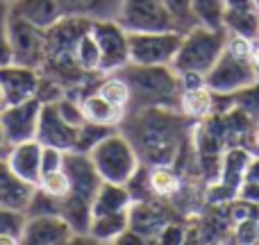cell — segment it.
Listing matches in <instances>:
<instances>
[{
  "mask_svg": "<svg viewBox=\"0 0 259 245\" xmlns=\"http://www.w3.org/2000/svg\"><path fill=\"white\" fill-rule=\"evenodd\" d=\"M96 91H98L105 100H109L114 107L127 112L132 93H130V84L125 82V77H123L121 73L103 75V77H100V82H98V86H96Z\"/></svg>",
  "mask_w": 259,
  "mask_h": 245,
  "instance_id": "cell-27",
  "label": "cell"
},
{
  "mask_svg": "<svg viewBox=\"0 0 259 245\" xmlns=\"http://www.w3.org/2000/svg\"><path fill=\"white\" fill-rule=\"evenodd\" d=\"M252 5H255V7L259 9V0H252Z\"/></svg>",
  "mask_w": 259,
  "mask_h": 245,
  "instance_id": "cell-45",
  "label": "cell"
},
{
  "mask_svg": "<svg viewBox=\"0 0 259 245\" xmlns=\"http://www.w3.org/2000/svg\"><path fill=\"white\" fill-rule=\"evenodd\" d=\"M64 170H66L68 179H71L73 195H77L94 205V198H96V193H98L100 184H103V177L98 175L91 157L84 155V152L68 150L66 155H64Z\"/></svg>",
  "mask_w": 259,
  "mask_h": 245,
  "instance_id": "cell-12",
  "label": "cell"
},
{
  "mask_svg": "<svg viewBox=\"0 0 259 245\" xmlns=\"http://www.w3.org/2000/svg\"><path fill=\"white\" fill-rule=\"evenodd\" d=\"M89 157L103 182L127 184L134 177V173L141 168V159H139L132 141L121 129L109 132L98 145L91 148Z\"/></svg>",
  "mask_w": 259,
  "mask_h": 245,
  "instance_id": "cell-4",
  "label": "cell"
},
{
  "mask_svg": "<svg viewBox=\"0 0 259 245\" xmlns=\"http://www.w3.org/2000/svg\"><path fill=\"white\" fill-rule=\"evenodd\" d=\"M9 141H7V136H5V132H3V127H0V159H5L7 157V152H9Z\"/></svg>",
  "mask_w": 259,
  "mask_h": 245,
  "instance_id": "cell-41",
  "label": "cell"
},
{
  "mask_svg": "<svg viewBox=\"0 0 259 245\" xmlns=\"http://www.w3.org/2000/svg\"><path fill=\"white\" fill-rule=\"evenodd\" d=\"M250 62L255 64L257 73H259V36L257 39H252V50H250Z\"/></svg>",
  "mask_w": 259,
  "mask_h": 245,
  "instance_id": "cell-40",
  "label": "cell"
},
{
  "mask_svg": "<svg viewBox=\"0 0 259 245\" xmlns=\"http://www.w3.org/2000/svg\"><path fill=\"white\" fill-rule=\"evenodd\" d=\"M178 109L193 123H202L214 114V93L207 89V84L196 86V89H184L180 93Z\"/></svg>",
  "mask_w": 259,
  "mask_h": 245,
  "instance_id": "cell-25",
  "label": "cell"
},
{
  "mask_svg": "<svg viewBox=\"0 0 259 245\" xmlns=\"http://www.w3.org/2000/svg\"><path fill=\"white\" fill-rule=\"evenodd\" d=\"M64 155H66V152L59 150V148L44 145V152H41V173L64 168Z\"/></svg>",
  "mask_w": 259,
  "mask_h": 245,
  "instance_id": "cell-37",
  "label": "cell"
},
{
  "mask_svg": "<svg viewBox=\"0 0 259 245\" xmlns=\"http://www.w3.org/2000/svg\"><path fill=\"white\" fill-rule=\"evenodd\" d=\"M234 107L241 109L252 121H259V82L234 95Z\"/></svg>",
  "mask_w": 259,
  "mask_h": 245,
  "instance_id": "cell-34",
  "label": "cell"
},
{
  "mask_svg": "<svg viewBox=\"0 0 259 245\" xmlns=\"http://www.w3.org/2000/svg\"><path fill=\"white\" fill-rule=\"evenodd\" d=\"M225 9H228L225 0H191V14L196 25L211 27V30L223 27Z\"/></svg>",
  "mask_w": 259,
  "mask_h": 245,
  "instance_id": "cell-28",
  "label": "cell"
},
{
  "mask_svg": "<svg viewBox=\"0 0 259 245\" xmlns=\"http://www.w3.org/2000/svg\"><path fill=\"white\" fill-rule=\"evenodd\" d=\"M80 107L84 114L87 123H96V125H107V127H118L125 118V112L118 107H114L109 100H105L98 91H89L87 95L80 98Z\"/></svg>",
  "mask_w": 259,
  "mask_h": 245,
  "instance_id": "cell-21",
  "label": "cell"
},
{
  "mask_svg": "<svg viewBox=\"0 0 259 245\" xmlns=\"http://www.w3.org/2000/svg\"><path fill=\"white\" fill-rule=\"evenodd\" d=\"M5 109V98H3V89H0V112Z\"/></svg>",
  "mask_w": 259,
  "mask_h": 245,
  "instance_id": "cell-43",
  "label": "cell"
},
{
  "mask_svg": "<svg viewBox=\"0 0 259 245\" xmlns=\"http://www.w3.org/2000/svg\"><path fill=\"white\" fill-rule=\"evenodd\" d=\"M157 198H148V200H134L130 207V229L137 234L139 238L148 241V238H159L161 232L170 225V218L166 214L164 207L157 205Z\"/></svg>",
  "mask_w": 259,
  "mask_h": 245,
  "instance_id": "cell-15",
  "label": "cell"
},
{
  "mask_svg": "<svg viewBox=\"0 0 259 245\" xmlns=\"http://www.w3.org/2000/svg\"><path fill=\"white\" fill-rule=\"evenodd\" d=\"M34 184L25 182L9 168L7 159H0V207L25 211L34 193Z\"/></svg>",
  "mask_w": 259,
  "mask_h": 245,
  "instance_id": "cell-17",
  "label": "cell"
},
{
  "mask_svg": "<svg viewBox=\"0 0 259 245\" xmlns=\"http://www.w3.org/2000/svg\"><path fill=\"white\" fill-rule=\"evenodd\" d=\"M27 214L9 207H0V245H18Z\"/></svg>",
  "mask_w": 259,
  "mask_h": 245,
  "instance_id": "cell-29",
  "label": "cell"
},
{
  "mask_svg": "<svg viewBox=\"0 0 259 245\" xmlns=\"http://www.w3.org/2000/svg\"><path fill=\"white\" fill-rule=\"evenodd\" d=\"M243 182H250V184H259V155H252L250 161H248V168H246V179Z\"/></svg>",
  "mask_w": 259,
  "mask_h": 245,
  "instance_id": "cell-39",
  "label": "cell"
},
{
  "mask_svg": "<svg viewBox=\"0 0 259 245\" xmlns=\"http://www.w3.org/2000/svg\"><path fill=\"white\" fill-rule=\"evenodd\" d=\"M41 152H44V145L36 138H30V141L14 143L5 159L18 177H23L25 182L36 186V182L41 177Z\"/></svg>",
  "mask_w": 259,
  "mask_h": 245,
  "instance_id": "cell-16",
  "label": "cell"
},
{
  "mask_svg": "<svg viewBox=\"0 0 259 245\" xmlns=\"http://www.w3.org/2000/svg\"><path fill=\"white\" fill-rule=\"evenodd\" d=\"M75 232L59 214L27 216L21 234V243L25 245H66L73 243Z\"/></svg>",
  "mask_w": 259,
  "mask_h": 245,
  "instance_id": "cell-11",
  "label": "cell"
},
{
  "mask_svg": "<svg viewBox=\"0 0 259 245\" xmlns=\"http://www.w3.org/2000/svg\"><path fill=\"white\" fill-rule=\"evenodd\" d=\"M116 23L127 34L178 30L173 16H170V12L166 9V5L161 0H121Z\"/></svg>",
  "mask_w": 259,
  "mask_h": 245,
  "instance_id": "cell-7",
  "label": "cell"
},
{
  "mask_svg": "<svg viewBox=\"0 0 259 245\" xmlns=\"http://www.w3.org/2000/svg\"><path fill=\"white\" fill-rule=\"evenodd\" d=\"M191 125L193 121H189L180 109L143 107L127 109L118 129L132 141L143 166H175L184 152L187 134Z\"/></svg>",
  "mask_w": 259,
  "mask_h": 245,
  "instance_id": "cell-1",
  "label": "cell"
},
{
  "mask_svg": "<svg viewBox=\"0 0 259 245\" xmlns=\"http://www.w3.org/2000/svg\"><path fill=\"white\" fill-rule=\"evenodd\" d=\"M91 27V25H89ZM73 59L75 64L87 73H98V64H100V50L98 43H96L91 30H87L84 34L77 39L75 48H73Z\"/></svg>",
  "mask_w": 259,
  "mask_h": 245,
  "instance_id": "cell-30",
  "label": "cell"
},
{
  "mask_svg": "<svg viewBox=\"0 0 259 245\" xmlns=\"http://www.w3.org/2000/svg\"><path fill=\"white\" fill-rule=\"evenodd\" d=\"M223 27L230 34H239L246 39H257L259 36V9L255 5H241V7H228L225 9Z\"/></svg>",
  "mask_w": 259,
  "mask_h": 245,
  "instance_id": "cell-26",
  "label": "cell"
},
{
  "mask_svg": "<svg viewBox=\"0 0 259 245\" xmlns=\"http://www.w3.org/2000/svg\"><path fill=\"white\" fill-rule=\"evenodd\" d=\"M234 241H239V243H257L259 241V216L257 214L239 220L237 227H234Z\"/></svg>",
  "mask_w": 259,
  "mask_h": 245,
  "instance_id": "cell-36",
  "label": "cell"
},
{
  "mask_svg": "<svg viewBox=\"0 0 259 245\" xmlns=\"http://www.w3.org/2000/svg\"><path fill=\"white\" fill-rule=\"evenodd\" d=\"M225 43H228V30L219 27H202L193 25L191 30H187L180 41L178 55L173 59V68L178 73H200L207 75L209 68L219 62V57L223 55Z\"/></svg>",
  "mask_w": 259,
  "mask_h": 245,
  "instance_id": "cell-3",
  "label": "cell"
},
{
  "mask_svg": "<svg viewBox=\"0 0 259 245\" xmlns=\"http://www.w3.org/2000/svg\"><path fill=\"white\" fill-rule=\"evenodd\" d=\"M12 12L34 23L41 30H48L66 16L62 0H16L12 5Z\"/></svg>",
  "mask_w": 259,
  "mask_h": 245,
  "instance_id": "cell-18",
  "label": "cell"
},
{
  "mask_svg": "<svg viewBox=\"0 0 259 245\" xmlns=\"http://www.w3.org/2000/svg\"><path fill=\"white\" fill-rule=\"evenodd\" d=\"M9 45L12 62L39 71L46 62V30L25 21L18 14H9Z\"/></svg>",
  "mask_w": 259,
  "mask_h": 245,
  "instance_id": "cell-8",
  "label": "cell"
},
{
  "mask_svg": "<svg viewBox=\"0 0 259 245\" xmlns=\"http://www.w3.org/2000/svg\"><path fill=\"white\" fill-rule=\"evenodd\" d=\"M41 82V73L36 68L21 66V64H5L0 66V89H3L5 105H16L23 100L36 98Z\"/></svg>",
  "mask_w": 259,
  "mask_h": 245,
  "instance_id": "cell-13",
  "label": "cell"
},
{
  "mask_svg": "<svg viewBox=\"0 0 259 245\" xmlns=\"http://www.w3.org/2000/svg\"><path fill=\"white\" fill-rule=\"evenodd\" d=\"M114 129H118V127H107V125H96V123H84V125H80L73 150L89 155L91 148L98 145V143L103 141V138L107 136L109 132H114Z\"/></svg>",
  "mask_w": 259,
  "mask_h": 245,
  "instance_id": "cell-32",
  "label": "cell"
},
{
  "mask_svg": "<svg viewBox=\"0 0 259 245\" xmlns=\"http://www.w3.org/2000/svg\"><path fill=\"white\" fill-rule=\"evenodd\" d=\"M161 3H164L166 9L170 12V16H173L180 32H187L196 25L193 14H191V0H161Z\"/></svg>",
  "mask_w": 259,
  "mask_h": 245,
  "instance_id": "cell-33",
  "label": "cell"
},
{
  "mask_svg": "<svg viewBox=\"0 0 259 245\" xmlns=\"http://www.w3.org/2000/svg\"><path fill=\"white\" fill-rule=\"evenodd\" d=\"M9 14L12 7L0 3V66L12 64V45H9Z\"/></svg>",
  "mask_w": 259,
  "mask_h": 245,
  "instance_id": "cell-35",
  "label": "cell"
},
{
  "mask_svg": "<svg viewBox=\"0 0 259 245\" xmlns=\"http://www.w3.org/2000/svg\"><path fill=\"white\" fill-rule=\"evenodd\" d=\"M148 188L157 200H173L182 193V177L173 164L146 166Z\"/></svg>",
  "mask_w": 259,
  "mask_h": 245,
  "instance_id": "cell-19",
  "label": "cell"
},
{
  "mask_svg": "<svg viewBox=\"0 0 259 245\" xmlns=\"http://www.w3.org/2000/svg\"><path fill=\"white\" fill-rule=\"evenodd\" d=\"M130 229V209L116 214L94 216L87 236L94 243H118V238Z\"/></svg>",
  "mask_w": 259,
  "mask_h": 245,
  "instance_id": "cell-22",
  "label": "cell"
},
{
  "mask_svg": "<svg viewBox=\"0 0 259 245\" xmlns=\"http://www.w3.org/2000/svg\"><path fill=\"white\" fill-rule=\"evenodd\" d=\"M250 157H252V152L248 150L246 145H230V148H225L223 155H221L219 177H216V179H221V182L230 184L232 188L241 191Z\"/></svg>",
  "mask_w": 259,
  "mask_h": 245,
  "instance_id": "cell-20",
  "label": "cell"
},
{
  "mask_svg": "<svg viewBox=\"0 0 259 245\" xmlns=\"http://www.w3.org/2000/svg\"><path fill=\"white\" fill-rule=\"evenodd\" d=\"M239 198H243V200H248V202H252L255 207H259V184L243 182L241 191H239Z\"/></svg>",
  "mask_w": 259,
  "mask_h": 245,
  "instance_id": "cell-38",
  "label": "cell"
},
{
  "mask_svg": "<svg viewBox=\"0 0 259 245\" xmlns=\"http://www.w3.org/2000/svg\"><path fill=\"white\" fill-rule=\"evenodd\" d=\"M91 34L100 50V75H112L118 73L123 66L130 64V43L127 32L116 21H91Z\"/></svg>",
  "mask_w": 259,
  "mask_h": 245,
  "instance_id": "cell-9",
  "label": "cell"
},
{
  "mask_svg": "<svg viewBox=\"0 0 259 245\" xmlns=\"http://www.w3.org/2000/svg\"><path fill=\"white\" fill-rule=\"evenodd\" d=\"M36 188H41L44 193L62 200V198H66L68 193H71V179H68V175L64 168L46 170V173H41L39 182H36Z\"/></svg>",
  "mask_w": 259,
  "mask_h": 245,
  "instance_id": "cell-31",
  "label": "cell"
},
{
  "mask_svg": "<svg viewBox=\"0 0 259 245\" xmlns=\"http://www.w3.org/2000/svg\"><path fill=\"white\" fill-rule=\"evenodd\" d=\"M41 109H44V103L39 98L23 100L16 105H5V109L0 112V127H3L9 145L36 138Z\"/></svg>",
  "mask_w": 259,
  "mask_h": 245,
  "instance_id": "cell-10",
  "label": "cell"
},
{
  "mask_svg": "<svg viewBox=\"0 0 259 245\" xmlns=\"http://www.w3.org/2000/svg\"><path fill=\"white\" fill-rule=\"evenodd\" d=\"M77 129L80 127H73L71 123L64 121L62 114H59L57 107H55V103H48V105H44V109H41L39 127H36V141H39L41 145L59 148V150L68 152V150H73V145H75Z\"/></svg>",
  "mask_w": 259,
  "mask_h": 245,
  "instance_id": "cell-14",
  "label": "cell"
},
{
  "mask_svg": "<svg viewBox=\"0 0 259 245\" xmlns=\"http://www.w3.org/2000/svg\"><path fill=\"white\" fill-rule=\"evenodd\" d=\"M132 207V195L125 184H112L103 182L91 205V218L103 214H116V211H127Z\"/></svg>",
  "mask_w": 259,
  "mask_h": 245,
  "instance_id": "cell-23",
  "label": "cell"
},
{
  "mask_svg": "<svg viewBox=\"0 0 259 245\" xmlns=\"http://www.w3.org/2000/svg\"><path fill=\"white\" fill-rule=\"evenodd\" d=\"M259 73L255 64L248 57H239V55L223 50L219 62L209 68L205 75L207 89L214 95H237L239 91L248 89V86L257 84Z\"/></svg>",
  "mask_w": 259,
  "mask_h": 245,
  "instance_id": "cell-5",
  "label": "cell"
},
{
  "mask_svg": "<svg viewBox=\"0 0 259 245\" xmlns=\"http://www.w3.org/2000/svg\"><path fill=\"white\" fill-rule=\"evenodd\" d=\"M66 16H80L89 21H116L121 0H62Z\"/></svg>",
  "mask_w": 259,
  "mask_h": 245,
  "instance_id": "cell-24",
  "label": "cell"
},
{
  "mask_svg": "<svg viewBox=\"0 0 259 245\" xmlns=\"http://www.w3.org/2000/svg\"><path fill=\"white\" fill-rule=\"evenodd\" d=\"M0 3H7V5H9V7H12V5H14V3H16V0H0Z\"/></svg>",
  "mask_w": 259,
  "mask_h": 245,
  "instance_id": "cell-44",
  "label": "cell"
},
{
  "mask_svg": "<svg viewBox=\"0 0 259 245\" xmlns=\"http://www.w3.org/2000/svg\"><path fill=\"white\" fill-rule=\"evenodd\" d=\"M184 32H134L127 34L130 62L141 66H173Z\"/></svg>",
  "mask_w": 259,
  "mask_h": 245,
  "instance_id": "cell-6",
  "label": "cell"
},
{
  "mask_svg": "<svg viewBox=\"0 0 259 245\" xmlns=\"http://www.w3.org/2000/svg\"><path fill=\"white\" fill-rule=\"evenodd\" d=\"M252 143L259 148V121H257V127L252 129Z\"/></svg>",
  "mask_w": 259,
  "mask_h": 245,
  "instance_id": "cell-42",
  "label": "cell"
},
{
  "mask_svg": "<svg viewBox=\"0 0 259 245\" xmlns=\"http://www.w3.org/2000/svg\"><path fill=\"white\" fill-rule=\"evenodd\" d=\"M118 73L125 77L130 93H132L127 109H178L182 86L173 66H141V64L130 62Z\"/></svg>",
  "mask_w": 259,
  "mask_h": 245,
  "instance_id": "cell-2",
  "label": "cell"
}]
</instances>
